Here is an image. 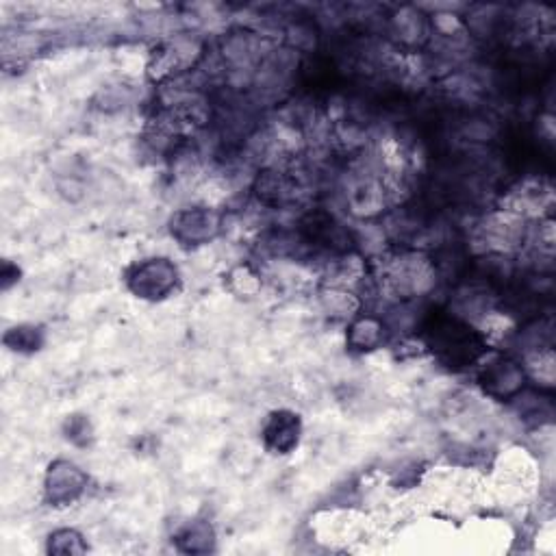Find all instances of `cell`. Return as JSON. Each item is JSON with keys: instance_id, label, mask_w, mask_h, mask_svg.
Here are the masks:
<instances>
[{"instance_id": "1", "label": "cell", "mask_w": 556, "mask_h": 556, "mask_svg": "<svg viewBox=\"0 0 556 556\" xmlns=\"http://www.w3.org/2000/svg\"><path fill=\"white\" fill-rule=\"evenodd\" d=\"M428 339H431L433 350L448 365H470L485 350L483 339L474 333V328L454 318L437 320L428 331Z\"/></svg>"}, {"instance_id": "2", "label": "cell", "mask_w": 556, "mask_h": 556, "mask_svg": "<svg viewBox=\"0 0 556 556\" xmlns=\"http://www.w3.org/2000/svg\"><path fill=\"white\" fill-rule=\"evenodd\" d=\"M179 281V272L168 259H150L135 265L129 274L131 292L146 300H161L170 296Z\"/></svg>"}, {"instance_id": "3", "label": "cell", "mask_w": 556, "mask_h": 556, "mask_svg": "<svg viewBox=\"0 0 556 556\" xmlns=\"http://www.w3.org/2000/svg\"><path fill=\"white\" fill-rule=\"evenodd\" d=\"M222 220L211 209H185L172 218V235L183 244H207L220 233Z\"/></svg>"}, {"instance_id": "4", "label": "cell", "mask_w": 556, "mask_h": 556, "mask_svg": "<svg viewBox=\"0 0 556 556\" xmlns=\"http://www.w3.org/2000/svg\"><path fill=\"white\" fill-rule=\"evenodd\" d=\"M526 381L524 368L513 359H496L491 361L480 374V383L485 391L494 398H511L520 394Z\"/></svg>"}, {"instance_id": "5", "label": "cell", "mask_w": 556, "mask_h": 556, "mask_svg": "<svg viewBox=\"0 0 556 556\" xmlns=\"http://www.w3.org/2000/svg\"><path fill=\"white\" fill-rule=\"evenodd\" d=\"M87 485V476L79 470L77 465L68 461H57L50 465L46 476V494L48 500L61 507V504H70L77 500Z\"/></svg>"}, {"instance_id": "6", "label": "cell", "mask_w": 556, "mask_h": 556, "mask_svg": "<svg viewBox=\"0 0 556 556\" xmlns=\"http://www.w3.org/2000/svg\"><path fill=\"white\" fill-rule=\"evenodd\" d=\"M300 233L309 244H318L326 248H346V231L335 222L331 213L313 211L300 222Z\"/></svg>"}, {"instance_id": "7", "label": "cell", "mask_w": 556, "mask_h": 556, "mask_svg": "<svg viewBox=\"0 0 556 556\" xmlns=\"http://www.w3.org/2000/svg\"><path fill=\"white\" fill-rule=\"evenodd\" d=\"M265 444H268L270 450L278 452V454H287L292 452L298 446V437H300V420L298 415L289 413V411H278L270 417V422L265 424Z\"/></svg>"}, {"instance_id": "8", "label": "cell", "mask_w": 556, "mask_h": 556, "mask_svg": "<svg viewBox=\"0 0 556 556\" xmlns=\"http://www.w3.org/2000/svg\"><path fill=\"white\" fill-rule=\"evenodd\" d=\"M381 331H383V328L376 320L363 318L355 326H352L350 341L361 350H370L378 344V341H381Z\"/></svg>"}, {"instance_id": "9", "label": "cell", "mask_w": 556, "mask_h": 556, "mask_svg": "<svg viewBox=\"0 0 556 556\" xmlns=\"http://www.w3.org/2000/svg\"><path fill=\"white\" fill-rule=\"evenodd\" d=\"M48 550L57 554H81L87 550V546L77 530L66 528V530H57L55 535H50Z\"/></svg>"}, {"instance_id": "10", "label": "cell", "mask_w": 556, "mask_h": 556, "mask_svg": "<svg viewBox=\"0 0 556 556\" xmlns=\"http://www.w3.org/2000/svg\"><path fill=\"white\" fill-rule=\"evenodd\" d=\"M5 344L11 346L14 350H37L42 346V335L37 328L31 326H20L14 328V331H9L5 337Z\"/></svg>"}, {"instance_id": "11", "label": "cell", "mask_w": 556, "mask_h": 556, "mask_svg": "<svg viewBox=\"0 0 556 556\" xmlns=\"http://www.w3.org/2000/svg\"><path fill=\"white\" fill-rule=\"evenodd\" d=\"M181 541V546L183 550L187 552H198V546L196 543L202 541V543H207V546L211 548V530L207 526H194V528H187L185 530V535L179 539Z\"/></svg>"}]
</instances>
